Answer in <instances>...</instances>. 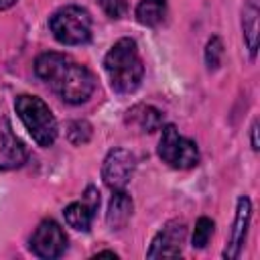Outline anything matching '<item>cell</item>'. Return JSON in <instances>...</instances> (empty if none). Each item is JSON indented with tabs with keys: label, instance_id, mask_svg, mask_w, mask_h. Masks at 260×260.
I'll return each mask as SVG.
<instances>
[{
	"label": "cell",
	"instance_id": "obj_1",
	"mask_svg": "<svg viewBox=\"0 0 260 260\" xmlns=\"http://www.w3.org/2000/svg\"><path fill=\"white\" fill-rule=\"evenodd\" d=\"M35 71L61 100L69 104L85 102L95 87L91 71L61 53L39 55L35 61Z\"/></svg>",
	"mask_w": 260,
	"mask_h": 260
},
{
	"label": "cell",
	"instance_id": "obj_2",
	"mask_svg": "<svg viewBox=\"0 0 260 260\" xmlns=\"http://www.w3.org/2000/svg\"><path fill=\"white\" fill-rule=\"evenodd\" d=\"M104 67L112 89L118 93H132L142 81L144 67L138 55V47L132 39H120L114 43L104 59Z\"/></svg>",
	"mask_w": 260,
	"mask_h": 260
},
{
	"label": "cell",
	"instance_id": "obj_3",
	"mask_svg": "<svg viewBox=\"0 0 260 260\" xmlns=\"http://www.w3.org/2000/svg\"><path fill=\"white\" fill-rule=\"evenodd\" d=\"M16 114L32 140L41 146H51L57 138V122L49 106L35 95H18L14 102Z\"/></svg>",
	"mask_w": 260,
	"mask_h": 260
},
{
	"label": "cell",
	"instance_id": "obj_4",
	"mask_svg": "<svg viewBox=\"0 0 260 260\" xmlns=\"http://www.w3.org/2000/svg\"><path fill=\"white\" fill-rule=\"evenodd\" d=\"M49 28L63 45H83L91 37V18L79 6H63L49 18Z\"/></svg>",
	"mask_w": 260,
	"mask_h": 260
},
{
	"label": "cell",
	"instance_id": "obj_5",
	"mask_svg": "<svg viewBox=\"0 0 260 260\" xmlns=\"http://www.w3.org/2000/svg\"><path fill=\"white\" fill-rule=\"evenodd\" d=\"M158 156L162 158V162H167L173 169H191L199 162L197 144L191 138L181 136L173 124L165 126L162 130L158 142Z\"/></svg>",
	"mask_w": 260,
	"mask_h": 260
},
{
	"label": "cell",
	"instance_id": "obj_6",
	"mask_svg": "<svg viewBox=\"0 0 260 260\" xmlns=\"http://www.w3.org/2000/svg\"><path fill=\"white\" fill-rule=\"evenodd\" d=\"M67 248V236L61 225L53 219H45L39 223L35 234L30 236V250L39 258H59Z\"/></svg>",
	"mask_w": 260,
	"mask_h": 260
},
{
	"label": "cell",
	"instance_id": "obj_7",
	"mask_svg": "<svg viewBox=\"0 0 260 260\" xmlns=\"http://www.w3.org/2000/svg\"><path fill=\"white\" fill-rule=\"evenodd\" d=\"M134 167H136V158L132 152H128L124 148L110 150L104 160V167H102L104 183L114 191L124 189L134 173Z\"/></svg>",
	"mask_w": 260,
	"mask_h": 260
},
{
	"label": "cell",
	"instance_id": "obj_8",
	"mask_svg": "<svg viewBox=\"0 0 260 260\" xmlns=\"http://www.w3.org/2000/svg\"><path fill=\"white\" fill-rule=\"evenodd\" d=\"M185 236H187V228L183 221L173 219L169 223H165V228L154 236L146 256L148 258H175L181 254L183 244H185Z\"/></svg>",
	"mask_w": 260,
	"mask_h": 260
},
{
	"label": "cell",
	"instance_id": "obj_9",
	"mask_svg": "<svg viewBox=\"0 0 260 260\" xmlns=\"http://www.w3.org/2000/svg\"><path fill=\"white\" fill-rule=\"evenodd\" d=\"M250 215H252V203H250V199L248 197H240L238 199L236 217H234V228H232V234H230V242L225 244V250H223V258L234 260V258L240 256V250H242L244 240H246Z\"/></svg>",
	"mask_w": 260,
	"mask_h": 260
},
{
	"label": "cell",
	"instance_id": "obj_10",
	"mask_svg": "<svg viewBox=\"0 0 260 260\" xmlns=\"http://www.w3.org/2000/svg\"><path fill=\"white\" fill-rule=\"evenodd\" d=\"M24 158H26V150H24L22 142L14 134L0 130V171L20 167L24 162Z\"/></svg>",
	"mask_w": 260,
	"mask_h": 260
},
{
	"label": "cell",
	"instance_id": "obj_11",
	"mask_svg": "<svg viewBox=\"0 0 260 260\" xmlns=\"http://www.w3.org/2000/svg\"><path fill=\"white\" fill-rule=\"evenodd\" d=\"M132 215V199L128 197V193H124V189L114 191L110 205H108V213H106V221L112 230H120L126 225V221Z\"/></svg>",
	"mask_w": 260,
	"mask_h": 260
},
{
	"label": "cell",
	"instance_id": "obj_12",
	"mask_svg": "<svg viewBox=\"0 0 260 260\" xmlns=\"http://www.w3.org/2000/svg\"><path fill=\"white\" fill-rule=\"evenodd\" d=\"M242 28H244V37H246V43H248L250 57H256V49H258V4H256V0L246 2Z\"/></svg>",
	"mask_w": 260,
	"mask_h": 260
},
{
	"label": "cell",
	"instance_id": "obj_13",
	"mask_svg": "<svg viewBox=\"0 0 260 260\" xmlns=\"http://www.w3.org/2000/svg\"><path fill=\"white\" fill-rule=\"evenodd\" d=\"M93 209L87 201H75L71 205L65 207L63 215H65V221L73 228V230H81V232H87L89 225H91V219H93Z\"/></svg>",
	"mask_w": 260,
	"mask_h": 260
},
{
	"label": "cell",
	"instance_id": "obj_14",
	"mask_svg": "<svg viewBox=\"0 0 260 260\" xmlns=\"http://www.w3.org/2000/svg\"><path fill=\"white\" fill-rule=\"evenodd\" d=\"M167 14L165 0H140L136 6V20L144 26H156Z\"/></svg>",
	"mask_w": 260,
	"mask_h": 260
},
{
	"label": "cell",
	"instance_id": "obj_15",
	"mask_svg": "<svg viewBox=\"0 0 260 260\" xmlns=\"http://www.w3.org/2000/svg\"><path fill=\"white\" fill-rule=\"evenodd\" d=\"M128 114H132V120H136L138 126L146 132H154L162 124V114L152 106H138Z\"/></svg>",
	"mask_w": 260,
	"mask_h": 260
},
{
	"label": "cell",
	"instance_id": "obj_16",
	"mask_svg": "<svg viewBox=\"0 0 260 260\" xmlns=\"http://www.w3.org/2000/svg\"><path fill=\"white\" fill-rule=\"evenodd\" d=\"M67 138H69V142L75 144V146L85 144V142L91 138V126H89V122H85V120H75V122H71V124L67 126Z\"/></svg>",
	"mask_w": 260,
	"mask_h": 260
},
{
	"label": "cell",
	"instance_id": "obj_17",
	"mask_svg": "<svg viewBox=\"0 0 260 260\" xmlns=\"http://www.w3.org/2000/svg\"><path fill=\"white\" fill-rule=\"evenodd\" d=\"M213 234V221L209 217H199L195 223V232H193V248H205L209 238Z\"/></svg>",
	"mask_w": 260,
	"mask_h": 260
},
{
	"label": "cell",
	"instance_id": "obj_18",
	"mask_svg": "<svg viewBox=\"0 0 260 260\" xmlns=\"http://www.w3.org/2000/svg\"><path fill=\"white\" fill-rule=\"evenodd\" d=\"M221 55H223V43L219 37H211L207 41V47H205V63L209 69H217L219 63H221Z\"/></svg>",
	"mask_w": 260,
	"mask_h": 260
},
{
	"label": "cell",
	"instance_id": "obj_19",
	"mask_svg": "<svg viewBox=\"0 0 260 260\" xmlns=\"http://www.w3.org/2000/svg\"><path fill=\"white\" fill-rule=\"evenodd\" d=\"M100 6L104 8V12H106L110 18H120V16H124L126 10H128L126 0H100Z\"/></svg>",
	"mask_w": 260,
	"mask_h": 260
},
{
	"label": "cell",
	"instance_id": "obj_20",
	"mask_svg": "<svg viewBox=\"0 0 260 260\" xmlns=\"http://www.w3.org/2000/svg\"><path fill=\"white\" fill-rule=\"evenodd\" d=\"M252 148H254V150L260 148V146H258V124H256V122L252 124Z\"/></svg>",
	"mask_w": 260,
	"mask_h": 260
},
{
	"label": "cell",
	"instance_id": "obj_21",
	"mask_svg": "<svg viewBox=\"0 0 260 260\" xmlns=\"http://www.w3.org/2000/svg\"><path fill=\"white\" fill-rule=\"evenodd\" d=\"M16 0H0V10H4V8H8V6H12Z\"/></svg>",
	"mask_w": 260,
	"mask_h": 260
},
{
	"label": "cell",
	"instance_id": "obj_22",
	"mask_svg": "<svg viewBox=\"0 0 260 260\" xmlns=\"http://www.w3.org/2000/svg\"><path fill=\"white\" fill-rule=\"evenodd\" d=\"M98 256H110V258H116L114 252H98Z\"/></svg>",
	"mask_w": 260,
	"mask_h": 260
}]
</instances>
